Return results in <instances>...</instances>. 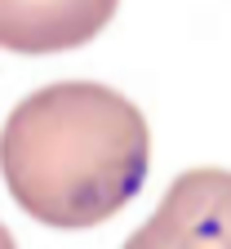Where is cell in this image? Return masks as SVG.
Listing matches in <instances>:
<instances>
[{
	"label": "cell",
	"instance_id": "1",
	"mask_svg": "<svg viewBox=\"0 0 231 249\" xmlns=\"http://www.w3.org/2000/svg\"><path fill=\"white\" fill-rule=\"evenodd\" d=\"M151 134L142 111L98 80H58L9 111L0 174L14 205L58 231L107 223L142 192Z\"/></svg>",
	"mask_w": 231,
	"mask_h": 249
},
{
	"label": "cell",
	"instance_id": "2",
	"mask_svg": "<svg viewBox=\"0 0 231 249\" xmlns=\"http://www.w3.org/2000/svg\"><path fill=\"white\" fill-rule=\"evenodd\" d=\"M120 249H231V169H187Z\"/></svg>",
	"mask_w": 231,
	"mask_h": 249
},
{
	"label": "cell",
	"instance_id": "3",
	"mask_svg": "<svg viewBox=\"0 0 231 249\" xmlns=\"http://www.w3.org/2000/svg\"><path fill=\"white\" fill-rule=\"evenodd\" d=\"M120 0H0V49L9 53H67L89 45L116 18Z\"/></svg>",
	"mask_w": 231,
	"mask_h": 249
},
{
	"label": "cell",
	"instance_id": "4",
	"mask_svg": "<svg viewBox=\"0 0 231 249\" xmlns=\"http://www.w3.org/2000/svg\"><path fill=\"white\" fill-rule=\"evenodd\" d=\"M0 249H18V245H14V236H9V227H5V223H0Z\"/></svg>",
	"mask_w": 231,
	"mask_h": 249
}]
</instances>
